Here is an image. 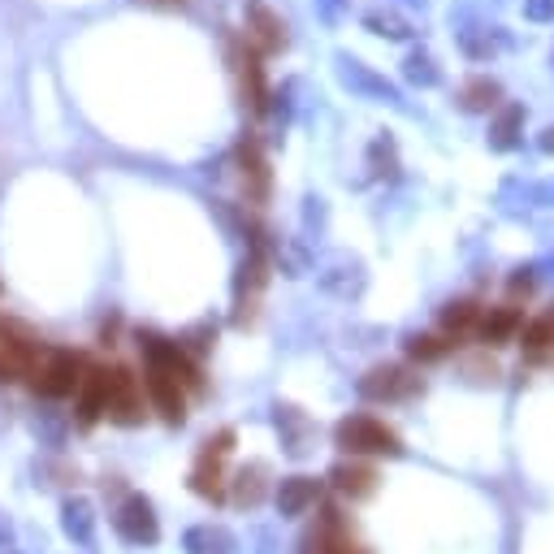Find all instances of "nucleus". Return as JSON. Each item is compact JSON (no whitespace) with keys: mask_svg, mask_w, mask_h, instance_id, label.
<instances>
[{"mask_svg":"<svg viewBox=\"0 0 554 554\" xmlns=\"http://www.w3.org/2000/svg\"><path fill=\"white\" fill-rule=\"evenodd\" d=\"M334 446L355 455H403V442L386 420L368 416V412H355V416H342L334 425Z\"/></svg>","mask_w":554,"mask_h":554,"instance_id":"obj_1","label":"nucleus"},{"mask_svg":"<svg viewBox=\"0 0 554 554\" xmlns=\"http://www.w3.org/2000/svg\"><path fill=\"white\" fill-rule=\"evenodd\" d=\"M78 368H83V360H78L74 351H39L35 368L26 373V381H31L35 394H44V399H65V394L78 390Z\"/></svg>","mask_w":554,"mask_h":554,"instance_id":"obj_2","label":"nucleus"},{"mask_svg":"<svg viewBox=\"0 0 554 554\" xmlns=\"http://www.w3.org/2000/svg\"><path fill=\"white\" fill-rule=\"evenodd\" d=\"M143 355H148V368H156V373H165V377H174L182 390H200V368H195L191 360H187V351L178 347V342H169V338H161V334H143Z\"/></svg>","mask_w":554,"mask_h":554,"instance_id":"obj_3","label":"nucleus"},{"mask_svg":"<svg viewBox=\"0 0 554 554\" xmlns=\"http://www.w3.org/2000/svg\"><path fill=\"white\" fill-rule=\"evenodd\" d=\"M39 351H44V347H39L22 325H0V381L26 377L35 368Z\"/></svg>","mask_w":554,"mask_h":554,"instance_id":"obj_4","label":"nucleus"},{"mask_svg":"<svg viewBox=\"0 0 554 554\" xmlns=\"http://www.w3.org/2000/svg\"><path fill=\"white\" fill-rule=\"evenodd\" d=\"M420 390V377H412L407 368L399 364H377L360 377V394L364 399H377V403H394V399H407V394Z\"/></svg>","mask_w":554,"mask_h":554,"instance_id":"obj_5","label":"nucleus"},{"mask_svg":"<svg viewBox=\"0 0 554 554\" xmlns=\"http://www.w3.org/2000/svg\"><path fill=\"white\" fill-rule=\"evenodd\" d=\"M117 425H139L143 420V386L130 368H113L109 377V407H104Z\"/></svg>","mask_w":554,"mask_h":554,"instance_id":"obj_6","label":"nucleus"},{"mask_svg":"<svg viewBox=\"0 0 554 554\" xmlns=\"http://www.w3.org/2000/svg\"><path fill=\"white\" fill-rule=\"evenodd\" d=\"M117 533H122L126 542H135V546L156 542V537H161L156 511H152V503L143 494H130L126 503H122V511H117Z\"/></svg>","mask_w":554,"mask_h":554,"instance_id":"obj_7","label":"nucleus"},{"mask_svg":"<svg viewBox=\"0 0 554 554\" xmlns=\"http://www.w3.org/2000/svg\"><path fill=\"white\" fill-rule=\"evenodd\" d=\"M338 74H342V83H347L351 91H360V96H373V100L399 104V87H394L390 78L373 74L364 61H355V57H338Z\"/></svg>","mask_w":554,"mask_h":554,"instance_id":"obj_8","label":"nucleus"},{"mask_svg":"<svg viewBox=\"0 0 554 554\" xmlns=\"http://www.w3.org/2000/svg\"><path fill=\"white\" fill-rule=\"evenodd\" d=\"M109 377L113 368H87V377L78 381V425L91 429L109 407Z\"/></svg>","mask_w":554,"mask_h":554,"instance_id":"obj_9","label":"nucleus"},{"mask_svg":"<svg viewBox=\"0 0 554 554\" xmlns=\"http://www.w3.org/2000/svg\"><path fill=\"white\" fill-rule=\"evenodd\" d=\"M148 399L156 412H161L165 425H182V420H187V390H182L174 377L156 373V368H148Z\"/></svg>","mask_w":554,"mask_h":554,"instance_id":"obj_10","label":"nucleus"},{"mask_svg":"<svg viewBox=\"0 0 554 554\" xmlns=\"http://www.w3.org/2000/svg\"><path fill=\"white\" fill-rule=\"evenodd\" d=\"M520 329H524V312L516 308V303H503V308L481 312V321H477V334L490 342V347H503V342H511Z\"/></svg>","mask_w":554,"mask_h":554,"instance_id":"obj_11","label":"nucleus"},{"mask_svg":"<svg viewBox=\"0 0 554 554\" xmlns=\"http://www.w3.org/2000/svg\"><path fill=\"white\" fill-rule=\"evenodd\" d=\"M329 481H334V490L338 494H347V498H355V503H360V498H368L377 490V472L368 468V464H360V459H342V464H334V472H329Z\"/></svg>","mask_w":554,"mask_h":554,"instance_id":"obj_12","label":"nucleus"},{"mask_svg":"<svg viewBox=\"0 0 554 554\" xmlns=\"http://www.w3.org/2000/svg\"><path fill=\"white\" fill-rule=\"evenodd\" d=\"M239 78H243V96L247 104H252L256 113H265L269 109V87H265V65H260V52L247 44L239 52Z\"/></svg>","mask_w":554,"mask_h":554,"instance_id":"obj_13","label":"nucleus"},{"mask_svg":"<svg viewBox=\"0 0 554 554\" xmlns=\"http://www.w3.org/2000/svg\"><path fill=\"white\" fill-rule=\"evenodd\" d=\"M316 498H321V481L316 477H286L277 485V511L282 516H303Z\"/></svg>","mask_w":554,"mask_h":554,"instance_id":"obj_14","label":"nucleus"},{"mask_svg":"<svg viewBox=\"0 0 554 554\" xmlns=\"http://www.w3.org/2000/svg\"><path fill=\"white\" fill-rule=\"evenodd\" d=\"M459 109L464 113H494L498 104H503V87L494 83V78H485V74H477V78H468L464 87H459Z\"/></svg>","mask_w":554,"mask_h":554,"instance_id":"obj_15","label":"nucleus"},{"mask_svg":"<svg viewBox=\"0 0 554 554\" xmlns=\"http://www.w3.org/2000/svg\"><path fill=\"white\" fill-rule=\"evenodd\" d=\"M520 347H524V355H529V360H546V355L554 351V308L537 312L533 321H524Z\"/></svg>","mask_w":554,"mask_h":554,"instance_id":"obj_16","label":"nucleus"},{"mask_svg":"<svg viewBox=\"0 0 554 554\" xmlns=\"http://www.w3.org/2000/svg\"><path fill=\"white\" fill-rule=\"evenodd\" d=\"M520 130H524V104H503L498 109V117L490 122V148L494 152H511L520 143Z\"/></svg>","mask_w":554,"mask_h":554,"instance_id":"obj_17","label":"nucleus"},{"mask_svg":"<svg viewBox=\"0 0 554 554\" xmlns=\"http://www.w3.org/2000/svg\"><path fill=\"white\" fill-rule=\"evenodd\" d=\"M239 165H243L247 195H252V200H265L269 195V165H265V156H260L256 143H243L239 148Z\"/></svg>","mask_w":554,"mask_h":554,"instance_id":"obj_18","label":"nucleus"},{"mask_svg":"<svg viewBox=\"0 0 554 554\" xmlns=\"http://www.w3.org/2000/svg\"><path fill=\"white\" fill-rule=\"evenodd\" d=\"M481 303L477 299H451V303H446V308H442V329H446V334H468V329H477V321H481Z\"/></svg>","mask_w":554,"mask_h":554,"instance_id":"obj_19","label":"nucleus"},{"mask_svg":"<svg viewBox=\"0 0 554 554\" xmlns=\"http://www.w3.org/2000/svg\"><path fill=\"white\" fill-rule=\"evenodd\" d=\"M247 13H252V26H247V31H252V39H256V44L265 48V52H273V48H282V44H286L282 22H277L265 5H256V0H252V5H247Z\"/></svg>","mask_w":554,"mask_h":554,"instance_id":"obj_20","label":"nucleus"},{"mask_svg":"<svg viewBox=\"0 0 554 554\" xmlns=\"http://www.w3.org/2000/svg\"><path fill=\"white\" fill-rule=\"evenodd\" d=\"M403 78H407V83H416V87H438L442 83V70H438V61H433V52L412 48L403 57Z\"/></svg>","mask_w":554,"mask_h":554,"instance_id":"obj_21","label":"nucleus"},{"mask_svg":"<svg viewBox=\"0 0 554 554\" xmlns=\"http://www.w3.org/2000/svg\"><path fill=\"white\" fill-rule=\"evenodd\" d=\"M368 169H373L377 178H394L399 174V148H394L390 135H377L373 148H368Z\"/></svg>","mask_w":554,"mask_h":554,"instance_id":"obj_22","label":"nucleus"},{"mask_svg":"<svg viewBox=\"0 0 554 554\" xmlns=\"http://www.w3.org/2000/svg\"><path fill=\"white\" fill-rule=\"evenodd\" d=\"M407 355H412L416 364H438L451 355V342L438 338V334H412L407 338Z\"/></svg>","mask_w":554,"mask_h":554,"instance_id":"obj_23","label":"nucleus"},{"mask_svg":"<svg viewBox=\"0 0 554 554\" xmlns=\"http://www.w3.org/2000/svg\"><path fill=\"white\" fill-rule=\"evenodd\" d=\"M91 529H96L91 503L87 498H70V503H65V533H70L74 542H91Z\"/></svg>","mask_w":554,"mask_h":554,"instance_id":"obj_24","label":"nucleus"},{"mask_svg":"<svg viewBox=\"0 0 554 554\" xmlns=\"http://www.w3.org/2000/svg\"><path fill=\"white\" fill-rule=\"evenodd\" d=\"M187 550L191 554H230V537L221 529H191L187 533Z\"/></svg>","mask_w":554,"mask_h":554,"instance_id":"obj_25","label":"nucleus"},{"mask_svg":"<svg viewBox=\"0 0 554 554\" xmlns=\"http://www.w3.org/2000/svg\"><path fill=\"white\" fill-rule=\"evenodd\" d=\"M260 477H265V468H260V464L239 472V490H234V498H239L243 507H256L260 498H265V485H260Z\"/></svg>","mask_w":554,"mask_h":554,"instance_id":"obj_26","label":"nucleus"},{"mask_svg":"<svg viewBox=\"0 0 554 554\" xmlns=\"http://www.w3.org/2000/svg\"><path fill=\"white\" fill-rule=\"evenodd\" d=\"M364 26H368V31H377V35H386V39H407V35H412V22H403L399 13H368Z\"/></svg>","mask_w":554,"mask_h":554,"instance_id":"obj_27","label":"nucleus"},{"mask_svg":"<svg viewBox=\"0 0 554 554\" xmlns=\"http://www.w3.org/2000/svg\"><path fill=\"white\" fill-rule=\"evenodd\" d=\"M524 18L529 22H554V0H524Z\"/></svg>","mask_w":554,"mask_h":554,"instance_id":"obj_28","label":"nucleus"},{"mask_svg":"<svg viewBox=\"0 0 554 554\" xmlns=\"http://www.w3.org/2000/svg\"><path fill=\"white\" fill-rule=\"evenodd\" d=\"M321 554H360V546H355L351 537H338V542H334V537H325V542H321Z\"/></svg>","mask_w":554,"mask_h":554,"instance_id":"obj_29","label":"nucleus"},{"mask_svg":"<svg viewBox=\"0 0 554 554\" xmlns=\"http://www.w3.org/2000/svg\"><path fill=\"white\" fill-rule=\"evenodd\" d=\"M520 290L524 295L533 290V269H516V277H511V295H520Z\"/></svg>","mask_w":554,"mask_h":554,"instance_id":"obj_30","label":"nucleus"},{"mask_svg":"<svg viewBox=\"0 0 554 554\" xmlns=\"http://www.w3.org/2000/svg\"><path fill=\"white\" fill-rule=\"evenodd\" d=\"M537 148H542L546 156H554V126H546V130H542V139H537Z\"/></svg>","mask_w":554,"mask_h":554,"instance_id":"obj_31","label":"nucleus"},{"mask_svg":"<svg viewBox=\"0 0 554 554\" xmlns=\"http://www.w3.org/2000/svg\"><path fill=\"white\" fill-rule=\"evenodd\" d=\"M416 5H425V0H416Z\"/></svg>","mask_w":554,"mask_h":554,"instance_id":"obj_32","label":"nucleus"}]
</instances>
